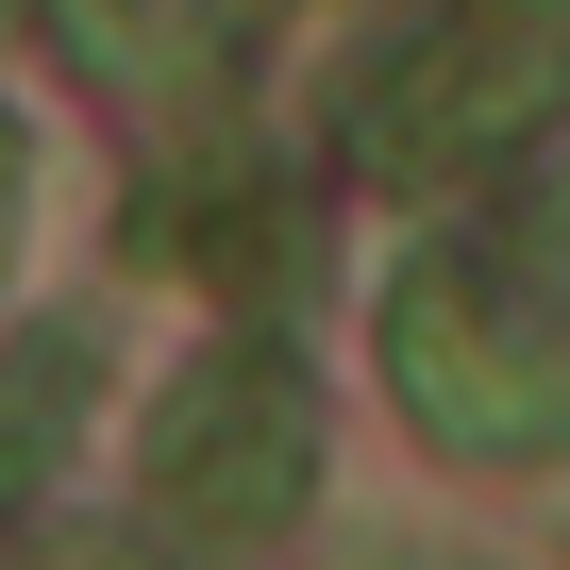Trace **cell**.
Returning a JSON list of instances; mask_svg holds the SVG:
<instances>
[{
  "label": "cell",
  "mask_w": 570,
  "mask_h": 570,
  "mask_svg": "<svg viewBox=\"0 0 570 570\" xmlns=\"http://www.w3.org/2000/svg\"><path fill=\"white\" fill-rule=\"evenodd\" d=\"M0 202H18V151H0Z\"/></svg>",
  "instance_id": "obj_3"
},
{
  "label": "cell",
  "mask_w": 570,
  "mask_h": 570,
  "mask_svg": "<svg viewBox=\"0 0 570 570\" xmlns=\"http://www.w3.org/2000/svg\"><path fill=\"white\" fill-rule=\"evenodd\" d=\"M320 487V420L268 353H218L168 420H151V520L168 537H268L285 503Z\"/></svg>",
  "instance_id": "obj_1"
},
{
  "label": "cell",
  "mask_w": 570,
  "mask_h": 570,
  "mask_svg": "<svg viewBox=\"0 0 570 570\" xmlns=\"http://www.w3.org/2000/svg\"><path fill=\"white\" fill-rule=\"evenodd\" d=\"M570 68V0H453V35L436 51H403V85H386V118H370V151L403 168V185H453V168H487V151H520L537 135V85Z\"/></svg>",
  "instance_id": "obj_2"
}]
</instances>
